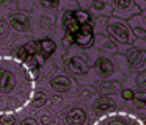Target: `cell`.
Returning <instances> with one entry per match:
<instances>
[{
	"mask_svg": "<svg viewBox=\"0 0 146 125\" xmlns=\"http://www.w3.org/2000/svg\"><path fill=\"white\" fill-rule=\"evenodd\" d=\"M110 3L111 8H113V16L124 19V20H129L133 16L141 13L133 0H110Z\"/></svg>",
	"mask_w": 146,
	"mask_h": 125,
	"instance_id": "3957f363",
	"label": "cell"
},
{
	"mask_svg": "<svg viewBox=\"0 0 146 125\" xmlns=\"http://www.w3.org/2000/svg\"><path fill=\"white\" fill-rule=\"evenodd\" d=\"M55 25V16L52 13H42L41 17H39V27L47 33L52 30V27Z\"/></svg>",
	"mask_w": 146,
	"mask_h": 125,
	"instance_id": "2e32d148",
	"label": "cell"
},
{
	"mask_svg": "<svg viewBox=\"0 0 146 125\" xmlns=\"http://www.w3.org/2000/svg\"><path fill=\"white\" fill-rule=\"evenodd\" d=\"M35 77L25 63L0 58V113L16 111L32 100Z\"/></svg>",
	"mask_w": 146,
	"mask_h": 125,
	"instance_id": "6da1fadb",
	"label": "cell"
},
{
	"mask_svg": "<svg viewBox=\"0 0 146 125\" xmlns=\"http://www.w3.org/2000/svg\"><path fill=\"white\" fill-rule=\"evenodd\" d=\"M133 2H135V5L138 6L140 8V11H146V0H133Z\"/></svg>",
	"mask_w": 146,
	"mask_h": 125,
	"instance_id": "83f0119b",
	"label": "cell"
},
{
	"mask_svg": "<svg viewBox=\"0 0 146 125\" xmlns=\"http://www.w3.org/2000/svg\"><path fill=\"white\" fill-rule=\"evenodd\" d=\"M16 0H0V6H11Z\"/></svg>",
	"mask_w": 146,
	"mask_h": 125,
	"instance_id": "f1b7e54d",
	"label": "cell"
},
{
	"mask_svg": "<svg viewBox=\"0 0 146 125\" xmlns=\"http://www.w3.org/2000/svg\"><path fill=\"white\" fill-rule=\"evenodd\" d=\"M135 86L141 88V89H146V70H140L138 74L135 75Z\"/></svg>",
	"mask_w": 146,
	"mask_h": 125,
	"instance_id": "603a6c76",
	"label": "cell"
},
{
	"mask_svg": "<svg viewBox=\"0 0 146 125\" xmlns=\"http://www.w3.org/2000/svg\"><path fill=\"white\" fill-rule=\"evenodd\" d=\"M74 17L80 25H86V24H93V16L85 9H76L74 11Z\"/></svg>",
	"mask_w": 146,
	"mask_h": 125,
	"instance_id": "e0dca14e",
	"label": "cell"
},
{
	"mask_svg": "<svg viewBox=\"0 0 146 125\" xmlns=\"http://www.w3.org/2000/svg\"><path fill=\"white\" fill-rule=\"evenodd\" d=\"M93 109L96 113H110L111 109H115V102L111 97L101 95L99 99H96V102L93 103Z\"/></svg>",
	"mask_w": 146,
	"mask_h": 125,
	"instance_id": "5bb4252c",
	"label": "cell"
},
{
	"mask_svg": "<svg viewBox=\"0 0 146 125\" xmlns=\"http://www.w3.org/2000/svg\"><path fill=\"white\" fill-rule=\"evenodd\" d=\"M98 92L101 94V95H107V97H110V95H113V94H118V92H121V88H123V83L121 81H111V80H105V81H102V83H99L98 86Z\"/></svg>",
	"mask_w": 146,
	"mask_h": 125,
	"instance_id": "7c38bea8",
	"label": "cell"
},
{
	"mask_svg": "<svg viewBox=\"0 0 146 125\" xmlns=\"http://www.w3.org/2000/svg\"><path fill=\"white\" fill-rule=\"evenodd\" d=\"M68 69L76 75H85L88 72V64L80 56H74V58H71L68 61Z\"/></svg>",
	"mask_w": 146,
	"mask_h": 125,
	"instance_id": "9a60e30c",
	"label": "cell"
},
{
	"mask_svg": "<svg viewBox=\"0 0 146 125\" xmlns=\"http://www.w3.org/2000/svg\"><path fill=\"white\" fill-rule=\"evenodd\" d=\"M71 2H77V0H71Z\"/></svg>",
	"mask_w": 146,
	"mask_h": 125,
	"instance_id": "1f68e13d",
	"label": "cell"
},
{
	"mask_svg": "<svg viewBox=\"0 0 146 125\" xmlns=\"http://www.w3.org/2000/svg\"><path fill=\"white\" fill-rule=\"evenodd\" d=\"M133 105L140 109H146V91H133Z\"/></svg>",
	"mask_w": 146,
	"mask_h": 125,
	"instance_id": "d6986e66",
	"label": "cell"
},
{
	"mask_svg": "<svg viewBox=\"0 0 146 125\" xmlns=\"http://www.w3.org/2000/svg\"><path fill=\"white\" fill-rule=\"evenodd\" d=\"M88 120L85 109L82 108H72L66 113V124L68 125H85Z\"/></svg>",
	"mask_w": 146,
	"mask_h": 125,
	"instance_id": "4fadbf2b",
	"label": "cell"
},
{
	"mask_svg": "<svg viewBox=\"0 0 146 125\" xmlns=\"http://www.w3.org/2000/svg\"><path fill=\"white\" fill-rule=\"evenodd\" d=\"M47 102V94L44 91H36L32 97V106L33 108H41L44 103Z\"/></svg>",
	"mask_w": 146,
	"mask_h": 125,
	"instance_id": "ffe728a7",
	"label": "cell"
},
{
	"mask_svg": "<svg viewBox=\"0 0 146 125\" xmlns=\"http://www.w3.org/2000/svg\"><path fill=\"white\" fill-rule=\"evenodd\" d=\"M110 125H123V124H118V122H111Z\"/></svg>",
	"mask_w": 146,
	"mask_h": 125,
	"instance_id": "f546056e",
	"label": "cell"
},
{
	"mask_svg": "<svg viewBox=\"0 0 146 125\" xmlns=\"http://www.w3.org/2000/svg\"><path fill=\"white\" fill-rule=\"evenodd\" d=\"M17 119L13 113H5V114L0 116V124L2 125H16Z\"/></svg>",
	"mask_w": 146,
	"mask_h": 125,
	"instance_id": "7402d4cb",
	"label": "cell"
},
{
	"mask_svg": "<svg viewBox=\"0 0 146 125\" xmlns=\"http://www.w3.org/2000/svg\"><path fill=\"white\" fill-rule=\"evenodd\" d=\"M143 16H145V19H146V11H143Z\"/></svg>",
	"mask_w": 146,
	"mask_h": 125,
	"instance_id": "4dcf8cb0",
	"label": "cell"
},
{
	"mask_svg": "<svg viewBox=\"0 0 146 125\" xmlns=\"http://www.w3.org/2000/svg\"><path fill=\"white\" fill-rule=\"evenodd\" d=\"M93 50H98L108 55H118V45L110 36L107 34H94V42H93Z\"/></svg>",
	"mask_w": 146,
	"mask_h": 125,
	"instance_id": "52a82bcc",
	"label": "cell"
},
{
	"mask_svg": "<svg viewBox=\"0 0 146 125\" xmlns=\"http://www.w3.org/2000/svg\"><path fill=\"white\" fill-rule=\"evenodd\" d=\"M55 49H57V45H55V42L52 39H41L39 41V52L44 53L46 56L54 53Z\"/></svg>",
	"mask_w": 146,
	"mask_h": 125,
	"instance_id": "ac0fdd59",
	"label": "cell"
},
{
	"mask_svg": "<svg viewBox=\"0 0 146 125\" xmlns=\"http://www.w3.org/2000/svg\"><path fill=\"white\" fill-rule=\"evenodd\" d=\"M124 56H126L127 63H129L130 70H143V67L146 64V50L132 45Z\"/></svg>",
	"mask_w": 146,
	"mask_h": 125,
	"instance_id": "8992f818",
	"label": "cell"
},
{
	"mask_svg": "<svg viewBox=\"0 0 146 125\" xmlns=\"http://www.w3.org/2000/svg\"><path fill=\"white\" fill-rule=\"evenodd\" d=\"M60 2H61V0H38V3L42 6V8L50 9V11H55V9H58V6H60Z\"/></svg>",
	"mask_w": 146,
	"mask_h": 125,
	"instance_id": "44dd1931",
	"label": "cell"
},
{
	"mask_svg": "<svg viewBox=\"0 0 146 125\" xmlns=\"http://www.w3.org/2000/svg\"><path fill=\"white\" fill-rule=\"evenodd\" d=\"M94 42V30H93V24L82 25L76 34H74V44L80 49H90L93 47Z\"/></svg>",
	"mask_w": 146,
	"mask_h": 125,
	"instance_id": "5b68a950",
	"label": "cell"
},
{
	"mask_svg": "<svg viewBox=\"0 0 146 125\" xmlns=\"http://www.w3.org/2000/svg\"><path fill=\"white\" fill-rule=\"evenodd\" d=\"M121 95L124 100H132L133 99V91L132 89H123L121 91Z\"/></svg>",
	"mask_w": 146,
	"mask_h": 125,
	"instance_id": "484cf974",
	"label": "cell"
},
{
	"mask_svg": "<svg viewBox=\"0 0 146 125\" xmlns=\"http://www.w3.org/2000/svg\"><path fill=\"white\" fill-rule=\"evenodd\" d=\"M96 67H98V74L101 78L104 80H110L115 74V63H113V58L108 55H102L98 58L96 61Z\"/></svg>",
	"mask_w": 146,
	"mask_h": 125,
	"instance_id": "9c48e42d",
	"label": "cell"
},
{
	"mask_svg": "<svg viewBox=\"0 0 146 125\" xmlns=\"http://www.w3.org/2000/svg\"><path fill=\"white\" fill-rule=\"evenodd\" d=\"M127 24H129L130 30L135 34L137 39H146V19L143 16V13H140V14L133 16L132 19H129Z\"/></svg>",
	"mask_w": 146,
	"mask_h": 125,
	"instance_id": "30bf717a",
	"label": "cell"
},
{
	"mask_svg": "<svg viewBox=\"0 0 146 125\" xmlns=\"http://www.w3.org/2000/svg\"><path fill=\"white\" fill-rule=\"evenodd\" d=\"M93 2H94V0H93Z\"/></svg>",
	"mask_w": 146,
	"mask_h": 125,
	"instance_id": "d6a6232c",
	"label": "cell"
},
{
	"mask_svg": "<svg viewBox=\"0 0 146 125\" xmlns=\"http://www.w3.org/2000/svg\"><path fill=\"white\" fill-rule=\"evenodd\" d=\"M145 41H146V39H145Z\"/></svg>",
	"mask_w": 146,
	"mask_h": 125,
	"instance_id": "836d02e7",
	"label": "cell"
},
{
	"mask_svg": "<svg viewBox=\"0 0 146 125\" xmlns=\"http://www.w3.org/2000/svg\"><path fill=\"white\" fill-rule=\"evenodd\" d=\"M107 34L119 45H133V42L137 41L127 20L115 16L107 19Z\"/></svg>",
	"mask_w": 146,
	"mask_h": 125,
	"instance_id": "7a4b0ae2",
	"label": "cell"
},
{
	"mask_svg": "<svg viewBox=\"0 0 146 125\" xmlns=\"http://www.w3.org/2000/svg\"><path fill=\"white\" fill-rule=\"evenodd\" d=\"M49 84H50V89L55 92H69L76 86V83L66 75H57V77L52 78Z\"/></svg>",
	"mask_w": 146,
	"mask_h": 125,
	"instance_id": "8fae6325",
	"label": "cell"
},
{
	"mask_svg": "<svg viewBox=\"0 0 146 125\" xmlns=\"http://www.w3.org/2000/svg\"><path fill=\"white\" fill-rule=\"evenodd\" d=\"M88 13L94 19L99 17H111L113 16V8H111L110 0H94L91 3V6L88 8Z\"/></svg>",
	"mask_w": 146,
	"mask_h": 125,
	"instance_id": "ba28073f",
	"label": "cell"
},
{
	"mask_svg": "<svg viewBox=\"0 0 146 125\" xmlns=\"http://www.w3.org/2000/svg\"><path fill=\"white\" fill-rule=\"evenodd\" d=\"M91 97H94V91H93V89L85 88V89L80 91V99H82V100H90Z\"/></svg>",
	"mask_w": 146,
	"mask_h": 125,
	"instance_id": "d4e9b609",
	"label": "cell"
},
{
	"mask_svg": "<svg viewBox=\"0 0 146 125\" xmlns=\"http://www.w3.org/2000/svg\"><path fill=\"white\" fill-rule=\"evenodd\" d=\"M8 24L10 27L13 28L14 31L24 34V33H29L30 28H32V20H30V16L27 13L22 11H17L13 13V14L8 16Z\"/></svg>",
	"mask_w": 146,
	"mask_h": 125,
	"instance_id": "277c9868",
	"label": "cell"
},
{
	"mask_svg": "<svg viewBox=\"0 0 146 125\" xmlns=\"http://www.w3.org/2000/svg\"><path fill=\"white\" fill-rule=\"evenodd\" d=\"M8 31H10V24L3 19H0V39H5L8 36Z\"/></svg>",
	"mask_w": 146,
	"mask_h": 125,
	"instance_id": "cb8c5ba5",
	"label": "cell"
},
{
	"mask_svg": "<svg viewBox=\"0 0 146 125\" xmlns=\"http://www.w3.org/2000/svg\"><path fill=\"white\" fill-rule=\"evenodd\" d=\"M21 125H39V122L35 120V119H32V117H27L21 122Z\"/></svg>",
	"mask_w": 146,
	"mask_h": 125,
	"instance_id": "4316f807",
	"label": "cell"
}]
</instances>
